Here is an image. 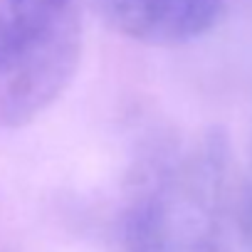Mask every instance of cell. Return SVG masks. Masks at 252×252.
<instances>
[{"mask_svg":"<svg viewBox=\"0 0 252 252\" xmlns=\"http://www.w3.org/2000/svg\"><path fill=\"white\" fill-rule=\"evenodd\" d=\"M227 163L220 131H208L186 149L151 154L126 198L121 252H235Z\"/></svg>","mask_w":252,"mask_h":252,"instance_id":"1","label":"cell"},{"mask_svg":"<svg viewBox=\"0 0 252 252\" xmlns=\"http://www.w3.org/2000/svg\"><path fill=\"white\" fill-rule=\"evenodd\" d=\"M225 0H99L106 25L141 45L178 47L213 30Z\"/></svg>","mask_w":252,"mask_h":252,"instance_id":"3","label":"cell"},{"mask_svg":"<svg viewBox=\"0 0 252 252\" xmlns=\"http://www.w3.org/2000/svg\"><path fill=\"white\" fill-rule=\"evenodd\" d=\"M235 225H237V237L247 252H252V141H250V158L237 198V210H235Z\"/></svg>","mask_w":252,"mask_h":252,"instance_id":"4","label":"cell"},{"mask_svg":"<svg viewBox=\"0 0 252 252\" xmlns=\"http://www.w3.org/2000/svg\"><path fill=\"white\" fill-rule=\"evenodd\" d=\"M82 0H0V126H25L74 79Z\"/></svg>","mask_w":252,"mask_h":252,"instance_id":"2","label":"cell"}]
</instances>
